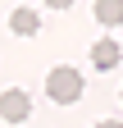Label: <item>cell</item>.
I'll use <instances>...</instances> for the list:
<instances>
[{
  "label": "cell",
  "mask_w": 123,
  "mask_h": 128,
  "mask_svg": "<svg viewBox=\"0 0 123 128\" xmlns=\"http://www.w3.org/2000/svg\"><path fill=\"white\" fill-rule=\"evenodd\" d=\"M46 92H50L55 105H73V101L82 96V73L73 69V64H55L50 78H46Z\"/></svg>",
  "instance_id": "1"
},
{
  "label": "cell",
  "mask_w": 123,
  "mask_h": 128,
  "mask_svg": "<svg viewBox=\"0 0 123 128\" xmlns=\"http://www.w3.org/2000/svg\"><path fill=\"white\" fill-rule=\"evenodd\" d=\"M27 114H32V101H27L23 87H9L5 96H0V119L5 124H23Z\"/></svg>",
  "instance_id": "2"
},
{
  "label": "cell",
  "mask_w": 123,
  "mask_h": 128,
  "mask_svg": "<svg viewBox=\"0 0 123 128\" xmlns=\"http://www.w3.org/2000/svg\"><path fill=\"white\" fill-rule=\"evenodd\" d=\"M119 60H123V46H119V41H110V37H105V41H96V46H91V64H96L100 73L119 69Z\"/></svg>",
  "instance_id": "3"
},
{
  "label": "cell",
  "mask_w": 123,
  "mask_h": 128,
  "mask_svg": "<svg viewBox=\"0 0 123 128\" xmlns=\"http://www.w3.org/2000/svg\"><path fill=\"white\" fill-rule=\"evenodd\" d=\"M9 28L18 32V37H37V32H41V14L23 5V9H14V14H9Z\"/></svg>",
  "instance_id": "4"
},
{
  "label": "cell",
  "mask_w": 123,
  "mask_h": 128,
  "mask_svg": "<svg viewBox=\"0 0 123 128\" xmlns=\"http://www.w3.org/2000/svg\"><path fill=\"white\" fill-rule=\"evenodd\" d=\"M96 18L105 28H119L123 23V0H96Z\"/></svg>",
  "instance_id": "5"
},
{
  "label": "cell",
  "mask_w": 123,
  "mask_h": 128,
  "mask_svg": "<svg viewBox=\"0 0 123 128\" xmlns=\"http://www.w3.org/2000/svg\"><path fill=\"white\" fill-rule=\"evenodd\" d=\"M50 9H73V0H46Z\"/></svg>",
  "instance_id": "6"
},
{
  "label": "cell",
  "mask_w": 123,
  "mask_h": 128,
  "mask_svg": "<svg viewBox=\"0 0 123 128\" xmlns=\"http://www.w3.org/2000/svg\"><path fill=\"white\" fill-rule=\"evenodd\" d=\"M96 128H123V124H119V119H100Z\"/></svg>",
  "instance_id": "7"
}]
</instances>
